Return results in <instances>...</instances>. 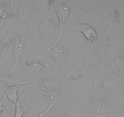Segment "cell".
I'll use <instances>...</instances> for the list:
<instances>
[{"label":"cell","instance_id":"6da1fadb","mask_svg":"<svg viewBox=\"0 0 124 117\" xmlns=\"http://www.w3.org/2000/svg\"><path fill=\"white\" fill-rule=\"evenodd\" d=\"M121 20L119 10L115 8L108 14L101 24L99 35V52L100 58V79L104 69V61L108 53L114 34L116 32Z\"/></svg>","mask_w":124,"mask_h":117},{"label":"cell","instance_id":"7a4b0ae2","mask_svg":"<svg viewBox=\"0 0 124 117\" xmlns=\"http://www.w3.org/2000/svg\"><path fill=\"white\" fill-rule=\"evenodd\" d=\"M81 62L96 87L100 80V58L99 46L95 47L92 43H84L81 49Z\"/></svg>","mask_w":124,"mask_h":117},{"label":"cell","instance_id":"3957f363","mask_svg":"<svg viewBox=\"0 0 124 117\" xmlns=\"http://www.w3.org/2000/svg\"><path fill=\"white\" fill-rule=\"evenodd\" d=\"M90 117H110L116 112V101L110 98H98L90 95L88 98Z\"/></svg>","mask_w":124,"mask_h":117},{"label":"cell","instance_id":"277c9868","mask_svg":"<svg viewBox=\"0 0 124 117\" xmlns=\"http://www.w3.org/2000/svg\"><path fill=\"white\" fill-rule=\"evenodd\" d=\"M54 9H55L57 17H58L59 30H58V34L57 35L56 39H55L53 44H52L48 48V49H47V52H49L51 49L54 45H57L61 40L65 24H66L68 18L71 12V7L67 1L59 0V1H56L54 6Z\"/></svg>","mask_w":124,"mask_h":117},{"label":"cell","instance_id":"5b68a950","mask_svg":"<svg viewBox=\"0 0 124 117\" xmlns=\"http://www.w3.org/2000/svg\"><path fill=\"white\" fill-rule=\"evenodd\" d=\"M28 88L34 89L37 91L39 92L42 96L44 97V99L47 101H50V103L54 102L55 103L56 106H60V105L67 104L70 103V101L73 98L71 90L65 91V92H52V91H44L41 89L39 86L36 84H33L32 82H30L28 84Z\"/></svg>","mask_w":124,"mask_h":117},{"label":"cell","instance_id":"8992f818","mask_svg":"<svg viewBox=\"0 0 124 117\" xmlns=\"http://www.w3.org/2000/svg\"><path fill=\"white\" fill-rule=\"evenodd\" d=\"M15 38L13 37L7 42L2 43L0 54V68L10 70L13 65V50H14Z\"/></svg>","mask_w":124,"mask_h":117},{"label":"cell","instance_id":"52a82bcc","mask_svg":"<svg viewBox=\"0 0 124 117\" xmlns=\"http://www.w3.org/2000/svg\"><path fill=\"white\" fill-rule=\"evenodd\" d=\"M58 25L53 18H45L39 22L37 27V34L39 37L52 38L57 32Z\"/></svg>","mask_w":124,"mask_h":117},{"label":"cell","instance_id":"ba28073f","mask_svg":"<svg viewBox=\"0 0 124 117\" xmlns=\"http://www.w3.org/2000/svg\"><path fill=\"white\" fill-rule=\"evenodd\" d=\"M104 69L110 78L117 80H121L123 79V74L116 63L112 51H109L105 57L104 61Z\"/></svg>","mask_w":124,"mask_h":117},{"label":"cell","instance_id":"9c48e42d","mask_svg":"<svg viewBox=\"0 0 124 117\" xmlns=\"http://www.w3.org/2000/svg\"><path fill=\"white\" fill-rule=\"evenodd\" d=\"M50 67V63L39 59L29 60L24 63V70L32 76H37L42 74Z\"/></svg>","mask_w":124,"mask_h":117},{"label":"cell","instance_id":"30bf717a","mask_svg":"<svg viewBox=\"0 0 124 117\" xmlns=\"http://www.w3.org/2000/svg\"><path fill=\"white\" fill-rule=\"evenodd\" d=\"M15 45L13 50V57H14V63L12 66L10 72L13 71L18 67L25 46V36L22 33L16 32L15 34Z\"/></svg>","mask_w":124,"mask_h":117},{"label":"cell","instance_id":"8fae6325","mask_svg":"<svg viewBox=\"0 0 124 117\" xmlns=\"http://www.w3.org/2000/svg\"><path fill=\"white\" fill-rule=\"evenodd\" d=\"M71 31L80 32L82 33L87 39V43H93L99 40V35L96 30L90 24H75L71 28Z\"/></svg>","mask_w":124,"mask_h":117},{"label":"cell","instance_id":"7c38bea8","mask_svg":"<svg viewBox=\"0 0 124 117\" xmlns=\"http://www.w3.org/2000/svg\"><path fill=\"white\" fill-rule=\"evenodd\" d=\"M57 73L58 76L69 80H78L83 76L81 68L73 65L60 67L58 69Z\"/></svg>","mask_w":124,"mask_h":117},{"label":"cell","instance_id":"4fadbf2b","mask_svg":"<svg viewBox=\"0 0 124 117\" xmlns=\"http://www.w3.org/2000/svg\"><path fill=\"white\" fill-rule=\"evenodd\" d=\"M3 76V79L0 83L5 88V89L8 87L13 86H21V85H26L30 82L29 80L19 74L14 73L13 71L9 72L8 74Z\"/></svg>","mask_w":124,"mask_h":117},{"label":"cell","instance_id":"5bb4252c","mask_svg":"<svg viewBox=\"0 0 124 117\" xmlns=\"http://www.w3.org/2000/svg\"><path fill=\"white\" fill-rule=\"evenodd\" d=\"M16 19L23 28H27L31 19V10L27 1H19V7L16 13Z\"/></svg>","mask_w":124,"mask_h":117},{"label":"cell","instance_id":"9a60e30c","mask_svg":"<svg viewBox=\"0 0 124 117\" xmlns=\"http://www.w3.org/2000/svg\"><path fill=\"white\" fill-rule=\"evenodd\" d=\"M13 5L14 3L12 0H0V18H1L0 28L2 25L4 20L8 18H15L16 17V13L13 8Z\"/></svg>","mask_w":124,"mask_h":117},{"label":"cell","instance_id":"2e32d148","mask_svg":"<svg viewBox=\"0 0 124 117\" xmlns=\"http://www.w3.org/2000/svg\"><path fill=\"white\" fill-rule=\"evenodd\" d=\"M98 12V10L94 7H88L80 8L78 11H76L75 14V22L79 23H87L88 24V22L90 21L94 15Z\"/></svg>","mask_w":124,"mask_h":117},{"label":"cell","instance_id":"e0dca14e","mask_svg":"<svg viewBox=\"0 0 124 117\" xmlns=\"http://www.w3.org/2000/svg\"><path fill=\"white\" fill-rule=\"evenodd\" d=\"M34 103L33 101L30 98V96H26L21 95L15 105V112L14 117H23L26 112L29 110L31 105Z\"/></svg>","mask_w":124,"mask_h":117},{"label":"cell","instance_id":"ac0fdd59","mask_svg":"<svg viewBox=\"0 0 124 117\" xmlns=\"http://www.w3.org/2000/svg\"><path fill=\"white\" fill-rule=\"evenodd\" d=\"M122 87L121 80H117L110 77H106L100 80L96 88L105 92H113Z\"/></svg>","mask_w":124,"mask_h":117},{"label":"cell","instance_id":"d6986e66","mask_svg":"<svg viewBox=\"0 0 124 117\" xmlns=\"http://www.w3.org/2000/svg\"><path fill=\"white\" fill-rule=\"evenodd\" d=\"M50 51H51V58L57 62H64L67 60L70 56L69 49L62 44L58 43L54 45Z\"/></svg>","mask_w":124,"mask_h":117},{"label":"cell","instance_id":"ffe728a7","mask_svg":"<svg viewBox=\"0 0 124 117\" xmlns=\"http://www.w3.org/2000/svg\"><path fill=\"white\" fill-rule=\"evenodd\" d=\"M41 89L52 92L60 91L61 89V84L58 79L54 78H44L39 83V85Z\"/></svg>","mask_w":124,"mask_h":117},{"label":"cell","instance_id":"44dd1931","mask_svg":"<svg viewBox=\"0 0 124 117\" xmlns=\"http://www.w3.org/2000/svg\"><path fill=\"white\" fill-rule=\"evenodd\" d=\"M54 0H33L31 1L32 7L36 12L42 13L54 9Z\"/></svg>","mask_w":124,"mask_h":117},{"label":"cell","instance_id":"7402d4cb","mask_svg":"<svg viewBox=\"0 0 124 117\" xmlns=\"http://www.w3.org/2000/svg\"><path fill=\"white\" fill-rule=\"evenodd\" d=\"M24 88H27V85H21V86H13L8 87L6 90V98L10 101L12 105L15 106L18 101V92L19 90H23Z\"/></svg>","mask_w":124,"mask_h":117},{"label":"cell","instance_id":"603a6c76","mask_svg":"<svg viewBox=\"0 0 124 117\" xmlns=\"http://www.w3.org/2000/svg\"><path fill=\"white\" fill-rule=\"evenodd\" d=\"M15 18H8V19L4 20V23H2V25L0 28V46L2 44V41L3 40L4 38L5 37L8 32L9 28L13 22H14Z\"/></svg>","mask_w":124,"mask_h":117},{"label":"cell","instance_id":"cb8c5ba5","mask_svg":"<svg viewBox=\"0 0 124 117\" xmlns=\"http://www.w3.org/2000/svg\"><path fill=\"white\" fill-rule=\"evenodd\" d=\"M13 107H14V106L12 104L6 106L0 113V117H10L11 111H12Z\"/></svg>","mask_w":124,"mask_h":117},{"label":"cell","instance_id":"d4e9b609","mask_svg":"<svg viewBox=\"0 0 124 117\" xmlns=\"http://www.w3.org/2000/svg\"><path fill=\"white\" fill-rule=\"evenodd\" d=\"M116 51H117V57L124 66V37L123 39V45L117 48Z\"/></svg>","mask_w":124,"mask_h":117},{"label":"cell","instance_id":"484cf974","mask_svg":"<svg viewBox=\"0 0 124 117\" xmlns=\"http://www.w3.org/2000/svg\"><path fill=\"white\" fill-rule=\"evenodd\" d=\"M56 107V106L55 103H54V102H52V103L50 104L49 106H48V107L46 108V110H45L44 112H41V113H40L38 117H44L46 115H47L50 112V110L52 109V108H54V107ZM23 117H25V115H24Z\"/></svg>","mask_w":124,"mask_h":117},{"label":"cell","instance_id":"4316f807","mask_svg":"<svg viewBox=\"0 0 124 117\" xmlns=\"http://www.w3.org/2000/svg\"><path fill=\"white\" fill-rule=\"evenodd\" d=\"M44 117H70L68 113H53V114H51L48 116H45Z\"/></svg>","mask_w":124,"mask_h":117},{"label":"cell","instance_id":"83f0119b","mask_svg":"<svg viewBox=\"0 0 124 117\" xmlns=\"http://www.w3.org/2000/svg\"><path fill=\"white\" fill-rule=\"evenodd\" d=\"M5 93H6V89L0 83V102L3 99L4 96L5 95Z\"/></svg>","mask_w":124,"mask_h":117},{"label":"cell","instance_id":"f1b7e54d","mask_svg":"<svg viewBox=\"0 0 124 117\" xmlns=\"http://www.w3.org/2000/svg\"><path fill=\"white\" fill-rule=\"evenodd\" d=\"M6 99V94H5V95H4V96L3 99H2V101L0 102V113H1V111H2L5 107H3V106H2V104H3V102H4V101H5V99Z\"/></svg>","mask_w":124,"mask_h":117},{"label":"cell","instance_id":"f546056e","mask_svg":"<svg viewBox=\"0 0 124 117\" xmlns=\"http://www.w3.org/2000/svg\"><path fill=\"white\" fill-rule=\"evenodd\" d=\"M2 79H3V76H1L0 77V82H1L2 80Z\"/></svg>","mask_w":124,"mask_h":117}]
</instances>
